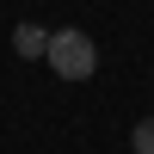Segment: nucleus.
Wrapping results in <instances>:
<instances>
[{
    "label": "nucleus",
    "mask_w": 154,
    "mask_h": 154,
    "mask_svg": "<svg viewBox=\"0 0 154 154\" xmlns=\"http://www.w3.org/2000/svg\"><path fill=\"white\" fill-rule=\"evenodd\" d=\"M43 62L56 68V80H93V74H99V43L86 31H49Z\"/></svg>",
    "instance_id": "f257e3e1"
},
{
    "label": "nucleus",
    "mask_w": 154,
    "mask_h": 154,
    "mask_svg": "<svg viewBox=\"0 0 154 154\" xmlns=\"http://www.w3.org/2000/svg\"><path fill=\"white\" fill-rule=\"evenodd\" d=\"M130 148H136V154H154V117H142V123H136V136H130Z\"/></svg>",
    "instance_id": "7ed1b4c3"
},
{
    "label": "nucleus",
    "mask_w": 154,
    "mask_h": 154,
    "mask_svg": "<svg viewBox=\"0 0 154 154\" xmlns=\"http://www.w3.org/2000/svg\"><path fill=\"white\" fill-rule=\"evenodd\" d=\"M12 49H19L25 62H37L49 49V31H43V25H19V31H12Z\"/></svg>",
    "instance_id": "f03ea898"
}]
</instances>
